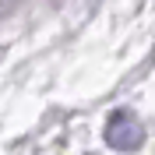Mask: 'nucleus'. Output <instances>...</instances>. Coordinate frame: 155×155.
<instances>
[{"mask_svg":"<svg viewBox=\"0 0 155 155\" xmlns=\"http://www.w3.org/2000/svg\"><path fill=\"white\" fill-rule=\"evenodd\" d=\"M106 141L116 152H134V148H141V141H145V127L137 124V116L130 113V109H116V113L109 116V124H106Z\"/></svg>","mask_w":155,"mask_h":155,"instance_id":"nucleus-1","label":"nucleus"}]
</instances>
